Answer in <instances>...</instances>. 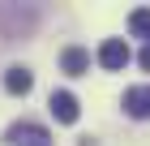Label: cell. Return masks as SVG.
Returning a JSON list of instances; mask_svg holds the SVG:
<instances>
[{
	"mask_svg": "<svg viewBox=\"0 0 150 146\" xmlns=\"http://www.w3.org/2000/svg\"><path fill=\"white\" fill-rule=\"evenodd\" d=\"M4 146H52V133L35 120H17V125H9Z\"/></svg>",
	"mask_w": 150,
	"mask_h": 146,
	"instance_id": "6da1fadb",
	"label": "cell"
},
{
	"mask_svg": "<svg viewBox=\"0 0 150 146\" xmlns=\"http://www.w3.org/2000/svg\"><path fill=\"white\" fill-rule=\"evenodd\" d=\"M47 108H52V116L60 125H77V116H81V103H77L73 90H52L47 95Z\"/></svg>",
	"mask_w": 150,
	"mask_h": 146,
	"instance_id": "7a4b0ae2",
	"label": "cell"
},
{
	"mask_svg": "<svg viewBox=\"0 0 150 146\" xmlns=\"http://www.w3.org/2000/svg\"><path fill=\"white\" fill-rule=\"evenodd\" d=\"M120 108H125L133 120H150V82L129 86V90H125V99H120Z\"/></svg>",
	"mask_w": 150,
	"mask_h": 146,
	"instance_id": "3957f363",
	"label": "cell"
},
{
	"mask_svg": "<svg viewBox=\"0 0 150 146\" xmlns=\"http://www.w3.org/2000/svg\"><path fill=\"white\" fill-rule=\"evenodd\" d=\"M99 65H103L107 73L125 69V65H129V43H125V39H103V47H99Z\"/></svg>",
	"mask_w": 150,
	"mask_h": 146,
	"instance_id": "277c9868",
	"label": "cell"
},
{
	"mask_svg": "<svg viewBox=\"0 0 150 146\" xmlns=\"http://www.w3.org/2000/svg\"><path fill=\"white\" fill-rule=\"evenodd\" d=\"M60 69L69 73V78H81V73H90V52L81 43H69L64 52H60Z\"/></svg>",
	"mask_w": 150,
	"mask_h": 146,
	"instance_id": "5b68a950",
	"label": "cell"
},
{
	"mask_svg": "<svg viewBox=\"0 0 150 146\" xmlns=\"http://www.w3.org/2000/svg\"><path fill=\"white\" fill-rule=\"evenodd\" d=\"M30 86H35V73L26 65H13L9 73H4V90H9V95H30Z\"/></svg>",
	"mask_w": 150,
	"mask_h": 146,
	"instance_id": "8992f818",
	"label": "cell"
},
{
	"mask_svg": "<svg viewBox=\"0 0 150 146\" xmlns=\"http://www.w3.org/2000/svg\"><path fill=\"white\" fill-rule=\"evenodd\" d=\"M129 34L150 39V9H133V13H129Z\"/></svg>",
	"mask_w": 150,
	"mask_h": 146,
	"instance_id": "52a82bcc",
	"label": "cell"
},
{
	"mask_svg": "<svg viewBox=\"0 0 150 146\" xmlns=\"http://www.w3.org/2000/svg\"><path fill=\"white\" fill-rule=\"evenodd\" d=\"M137 65H142V69H146V73H150V43L142 47V56H137Z\"/></svg>",
	"mask_w": 150,
	"mask_h": 146,
	"instance_id": "ba28073f",
	"label": "cell"
}]
</instances>
